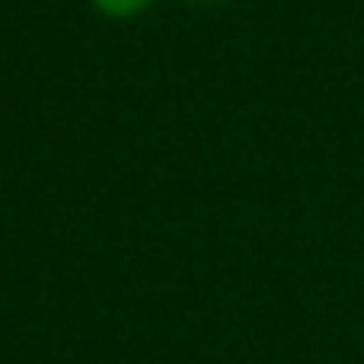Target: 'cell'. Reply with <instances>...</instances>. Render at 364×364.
<instances>
[{
  "label": "cell",
  "mask_w": 364,
  "mask_h": 364,
  "mask_svg": "<svg viewBox=\"0 0 364 364\" xmlns=\"http://www.w3.org/2000/svg\"><path fill=\"white\" fill-rule=\"evenodd\" d=\"M93 4L109 16H132V13L144 10L151 0H93Z\"/></svg>",
  "instance_id": "1"
}]
</instances>
